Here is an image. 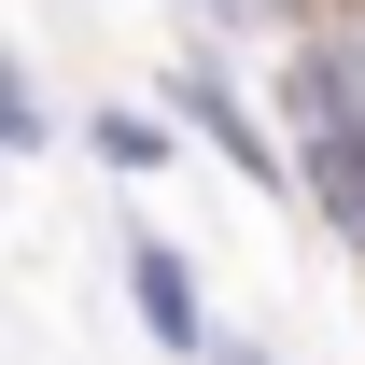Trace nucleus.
I'll return each mask as SVG.
<instances>
[{"mask_svg":"<svg viewBox=\"0 0 365 365\" xmlns=\"http://www.w3.org/2000/svg\"><path fill=\"white\" fill-rule=\"evenodd\" d=\"M281 127H295V197L365 253V71L323 43V29L281 56Z\"/></svg>","mask_w":365,"mask_h":365,"instance_id":"nucleus-1","label":"nucleus"},{"mask_svg":"<svg viewBox=\"0 0 365 365\" xmlns=\"http://www.w3.org/2000/svg\"><path fill=\"white\" fill-rule=\"evenodd\" d=\"M169 113L211 140L239 182H295V127H267V113L239 98V71H225V56H182V71H169Z\"/></svg>","mask_w":365,"mask_h":365,"instance_id":"nucleus-2","label":"nucleus"},{"mask_svg":"<svg viewBox=\"0 0 365 365\" xmlns=\"http://www.w3.org/2000/svg\"><path fill=\"white\" fill-rule=\"evenodd\" d=\"M113 267H127V309H140V337H155L169 365H197V351H211V309H197V267H182L169 239H127Z\"/></svg>","mask_w":365,"mask_h":365,"instance_id":"nucleus-3","label":"nucleus"},{"mask_svg":"<svg viewBox=\"0 0 365 365\" xmlns=\"http://www.w3.org/2000/svg\"><path fill=\"white\" fill-rule=\"evenodd\" d=\"M169 127H182V113H140V98H98V113H85V155H113L127 182H155V169H169Z\"/></svg>","mask_w":365,"mask_h":365,"instance_id":"nucleus-4","label":"nucleus"},{"mask_svg":"<svg viewBox=\"0 0 365 365\" xmlns=\"http://www.w3.org/2000/svg\"><path fill=\"white\" fill-rule=\"evenodd\" d=\"M0 127H14V155H43V140H56V113H43V85H29V71L0 85Z\"/></svg>","mask_w":365,"mask_h":365,"instance_id":"nucleus-5","label":"nucleus"},{"mask_svg":"<svg viewBox=\"0 0 365 365\" xmlns=\"http://www.w3.org/2000/svg\"><path fill=\"white\" fill-rule=\"evenodd\" d=\"M351 0H267V29H337Z\"/></svg>","mask_w":365,"mask_h":365,"instance_id":"nucleus-6","label":"nucleus"},{"mask_svg":"<svg viewBox=\"0 0 365 365\" xmlns=\"http://www.w3.org/2000/svg\"><path fill=\"white\" fill-rule=\"evenodd\" d=\"M323 43H337V56H351V71H365V0H351V14H337V29H323Z\"/></svg>","mask_w":365,"mask_h":365,"instance_id":"nucleus-7","label":"nucleus"},{"mask_svg":"<svg viewBox=\"0 0 365 365\" xmlns=\"http://www.w3.org/2000/svg\"><path fill=\"white\" fill-rule=\"evenodd\" d=\"M197 14H239V29H267V0H197Z\"/></svg>","mask_w":365,"mask_h":365,"instance_id":"nucleus-8","label":"nucleus"},{"mask_svg":"<svg viewBox=\"0 0 365 365\" xmlns=\"http://www.w3.org/2000/svg\"><path fill=\"white\" fill-rule=\"evenodd\" d=\"M225 365H267V351H239V337H225Z\"/></svg>","mask_w":365,"mask_h":365,"instance_id":"nucleus-9","label":"nucleus"}]
</instances>
